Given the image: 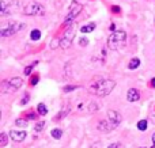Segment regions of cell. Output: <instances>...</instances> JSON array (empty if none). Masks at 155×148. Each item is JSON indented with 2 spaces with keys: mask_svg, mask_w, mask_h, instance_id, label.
Wrapping results in <instances>:
<instances>
[{
  "mask_svg": "<svg viewBox=\"0 0 155 148\" xmlns=\"http://www.w3.org/2000/svg\"><path fill=\"white\" fill-rule=\"evenodd\" d=\"M150 86L153 87V88H155V78H153V79L150 80Z\"/></svg>",
  "mask_w": 155,
  "mask_h": 148,
  "instance_id": "d6a6232c",
  "label": "cell"
},
{
  "mask_svg": "<svg viewBox=\"0 0 155 148\" xmlns=\"http://www.w3.org/2000/svg\"><path fill=\"white\" fill-rule=\"evenodd\" d=\"M75 35H76V29L75 26H71L68 27L67 30H65L64 35L61 37V45H60V48L61 49H68L71 45H72L74 40H75Z\"/></svg>",
  "mask_w": 155,
  "mask_h": 148,
  "instance_id": "8992f818",
  "label": "cell"
},
{
  "mask_svg": "<svg viewBox=\"0 0 155 148\" xmlns=\"http://www.w3.org/2000/svg\"><path fill=\"white\" fill-rule=\"evenodd\" d=\"M8 136L11 137V140L16 141V143H21V141H23L25 139H26L27 133L25 132V130H15V129H12V130H10Z\"/></svg>",
  "mask_w": 155,
  "mask_h": 148,
  "instance_id": "30bf717a",
  "label": "cell"
},
{
  "mask_svg": "<svg viewBox=\"0 0 155 148\" xmlns=\"http://www.w3.org/2000/svg\"><path fill=\"white\" fill-rule=\"evenodd\" d=\"M150 148H155V144H153V146H151Z\"/></svg>",
  "mask_w": 155,
  "mask_h": 148,
  "instance_id": "d590c367",
  "label": "cell"
},
{
  "mask_svg": "<svg viewBox=\"0 0 155 148\" xmlns=\"http://www.w3.org/2000/svg\"><path fill=\"white\" fill-rule=\"evenodd\" d=\"M139 65H140V60L137 59V57H134V59L129 61L128 68L129 69H136V68H139Z\"/></svg>",
  "mask_w": 155,
  "mask_h": 148,
  "instance_id": "e0dca14e",
  "label": "cell"
},
{
  "mask_svg": "<svg viewBox=\"0 0 155 148\" xmlns=\"http://www.w3.org/2000/svg\"><path fill=\"white\" fill-rule=\"evenodd\" d=\"M27 121L29 120H26L25 117H22V118H18L15 121V125L16 127H22V128H25V127H27Z\"/></svg>",
  "mask_w": 155,
  "mask_h": 148,
  "instance_id": "484cf974",
  "label": "cell"
},
{
  "mask_svg": "<svg viewBox=\"0 0 155 148\" xmlns=\"http://www.w3.org/2000/svg\"><path fill=\"white\" fill-rule=\"evenodd\" d=\"M68 113H70V106H67V108H63L61 110L57 113V116L54 117V121H61L63 118H65V117L68 116Z\"/></svg>",
  "mask_w": 155,
  "mask_h": 148,
  "instance_id": "4fadbf2b",
  "label": "cell"
},
{
  "mask_svg": "<svg viewBox=\"0 0 155 148\" xmlns=\"http://www.w3.org/2000/svg\"><path fill=\"white\" fill-rule=\"evenodd\" d=\"M151 140H153V144H155V133L153 135V137H151Z\"/></svg>",
  "mask_w": 155,
  "mask_h": 148,
  "instance_id": "e575fe53",
  "label": "cell"
},
{
  "mask_svg": "<svg viewBox=\"0 0 155 148\" xmlns=\"http://www.w3.org/2000/svg\"><path fill=\"white\" fill-rule=\"evenodd\" d=\"M107 120L112 122L114 128H117L118 125L121 124V121H123L121 114L118 113V111H116V110H109V111H107Z\"/></svg>",
  "mask_w": 155,
  "mask_h": 148,
  "instance_id": "ba28073f",
  "label": "cell"
},
{
  "mask_svg": "<svg viewBox=\"0 0 155 148\" xmlns=\"http://www.w3.org/2000/svg\"><path fill=\"white\" fill-rule=\"evenodd\" d=\"M107 148H121V144L120 143H113V144H110Z\"/></svg>",
  "mask_w": 155,
  "mask_h": 148,
  "instance_id": "1f68e13d",
  "label": "cell"
},
{
  "mask_svg": "<svg viewBox=\"0 0 155 148\" xmlns=\"http://www.w3.org/2000/svg\"><path fill=\"white\" fill-rule=\"evenodd\" d=\"M140 99V91L137 88H129L127 92V101L128 102H137Z\"/></svg>",
  "mask_w": 155,
  "mask_h": 148,
  "instance_id": "8fae6325",
  "label": "cell"
},
{
  "mask_svg": "<svg viewBox=\"0 0 155 148\" xmlns=\"http://www.w3.org/2000/svg\"><path fill=\"white\" fill-rule=\"evenodd\" d=\"M79 45L80 46H87L88 45V40H87V38H84V37H82L79 40Z\"/></svg>",
  "mask_w": 155,
  "mask_h": 148,
  "instance_id": "f546056e",
  "label": "cell"
},
{
  "mask_svg": "<svg viewBox=\"0 0 155 148\" xmlns=\"http://www.w3.org/2000/svg\"><path fill=\"white\" fill-rule=\"evenodd\" d=\"M7 143H8V136H7V133H0V148H4L5 146H7Z\"/></svg>",
  "mask_w": 155,
  "mask_h": 148,
  "instance_id": "ffe728a7",
  "label": "cell"
},
{
  "mask_svg": "<svg viewBox=\"0 0 155 148\" xmlns=\"http://www.w3.org/2000/svg\"><path fill=\"white\" fill-rule=\"evenodd\" d=\"M112 12L113 14H120L121 12V8L118 5H112Z\"/></svg>",
  "mask_w": 155,
  "mask_h": 148,
  "instance_id": "4dcf8cb0",
  "label": "cell"
},
{
  "mask_svg": "<svg viewBox=\"0 0 155 148\" xmlns=\"http://www.w3.org/2000/svg\"><path fill=\"white\" fill-rule=\"evenodd\" d=\"M30 38H31V41H38L41 38V31L38 29H33L30 31Z\"/></svg>",
  "mask_w": 155,
  "mask_h": 148,
  "instance_id": "d6986e66",
  "label": "cell"
},
{
  "mask_svg": "<svg viewBox=\"0 0 155 148\" xmlns=\"http://www.w3.org/2000/svg\"><path fill=\"white\" fill-rule=\"evenodd\" d=\"M140 148H146V147H140Z\"/></svg>",
  "mask_w": 155,
  "mask_h": 148,
  "instance_id": "8d00e7d4",
  "label": "cell"
},
{
  "mask_svg": "<svg viewBox=\"0 0 155 148\" xmlns=\"http://www.w3.org/2000/svg\"><path fill=\"white\" fill-rule=\"evenodd\" d=\"M61 45V38H53V40H52V42H51V49L52 50H54V49L56 48H59V46Z\"/></svg>",
  "mask_w": 155,
  "mask_h": 148,
  "instance_id": "603a6c76",
  "label": "cell"
},
{
  "mask_svg": "<svg viewBox=\"0 0 155 148\" xmlns=\"http://www.w3.org/2000/svg\"><path fill=\"white\" fill-rule=\"evenodd\" d=\"M154 24H155V22H154Z\"/></svg>",
  "mask_w": 155,
  "mask_h": 148,
  "instance_id": "74e56055",
  "label": "cell"
},
{
  "mask_svg": "<svg viewBox=\"0 0 155 148\" xmlns=\"http://www.w3.org/2000/svg\"><path fill=\"white\" fill-rule=\"evenodd\" d=\"M22 84H23V79L22 78H18V76L16 78H11L8 80L3 82L2 86H0V91L3 94H14L15 91H18L21 88Z\"/></svg>",
  "mask_w": 155,
  "mask_h": 148,
  "instance_id": "277c9868",
  "label": "cell"
},
{
  "mask_svg": "<svg viewBox=\"0 0 155 148\" xmlns=\"http://www.w3.org/2000/svg\"><path fill=\"white\" fill-rule=\"evenodd\" d=\"M26 26L22 22H16V21H8L5 23L2 24V29H0V35L2 37H11V35L16 34L18 31L23 30V27Z\"/></svg>",
  "mask_w": 155,
  "mask_h": 148,
  "instance_id": "3957f363",
  "label": "cell"
},
{
  "mask_svg": "<svg viewBox=\"0 0 155 148\" xmlns=\"http://www.w3.org/2000/svg\"><path fill=\"white\" fill-rule=\"evenodd\" d=\"M23 14L27 16L34 15H44V7L37 2H30L26 7L23 8Z\"/></svg>",
  "mask_w": 155,
  "mask_h": 148,
  "instance_id": "52a82bcc",
  "label": "cell"
},
{
  "mask_svg": "<svg viewBox=\"0 0 155 148\" xmlns=\"http://www.w3.org/2000/svg\"><path fill=\"white\" fill-rule=\"evenodd\" d=\"M37 64H38V61H35L34 64H31V65H27V67L25 68V71H23V72H25V75H26V76H30V75H31L33 69H34V67H35V65H37Z\"/></svg>",
  "mask_w": 155,
  "mask_h": 148,
  "instance_id": "d4e9b609",
  "label": "cell"
},
{
  "mask_svg": "<svg viewBox=\"0 0 155 148\" xmlns=\"http://www.w3.org/2000/svg\"><path fill=\"white\" fill-rule=\"evenodd\" d=\"M79 86H75V84H70V86H65L64 88H63V91L65 92V94H68V92H71V91H74V90H76Z\"/></svg>",
  "mask_w": 155,
  "mask_h": 148,
  "instance_id": "83f0119b",
  "label": "cell"
},
{
  "mask_svg": "<svg viewBox=\"0 0 155 148\" xmlns=\"http://www.w3.org/2000/svg\"><path fill=\"white\" fill-rule=\"evenodd\" d=\"M51 135H52V137L53 139H56V140H60L61 139V136H63V130L61 129H52V132H51Z\"/></svg>",
  "mask_w": 155,
  "mask_h": 148,
  "instance_id": "44dd1931",
  "label": "cell"
},
{
  "mask_svg": "<svg viewBox=\"0 0 155 148\" xmlns=\"http://www.w3.org/2000/svg\"><path fill=\"white\" fill-rule=\"evenodd\" d=\"M25 118L26 120H33V121H37L38 117H40V114H38V111H33V110H29L27 113H25Z\"/></svg>",
  "mask_w": 155,
  "mask_h": 148,
  "instance_id": "5bb4252c",
  "label": "cell"
},
{
  "mask_svg": "<svg viewBox=\"0 0 155 148\" xmlns=\"http://www.w3.org/2000/svg\"><path fill=\"white\" fill-rule=\"evenodd\" d=\"M19 5V2L18 0H12V2L10 3V4L5 7V10H4V12H2V15L4 16V15H8V14H14L16 11V7Z\"/></svg>",
  "mask_w": 155,
  "mask_h": 148,
  "instance_id": "7c38bea8",
  "label": "cell"
},
{
  "mask_svg": "<svg viewBox=\"0 0 155 148\" xmlns=\"http://www.w3.org/2000/svg\"><path fill=\"white\" fill-rule=\"evenodd\" d=\"M97 129L99 132H104V133H107V132H112L113 129H116L113 127V124L109 121V120H101V121L97 124Z\"/></svg>",
  "mask_w": 155,
  "mask_h": 148,
  "instance_id": "9c48e42d",
  "label": "cell"
},
{
  "mask_svg": "<svg viewBox=\"0 0 155 148\" xmlns=\"http://www.w3.org/2000/svg\"><path fill=\"white\" fill-rule=\"evenodd\" d=\"M29 99H30V95L27 94V92H25L23 98H22V99H21V105H27V102H29Z\"/></svg>",
  "mask_w": 155,
  "mask_h": 148,
  "instance_id": "f1b7e54d",
  "label": "cell"
},
{
  "mask_svg": "<svg viewBox=\"0 0 155 148\" xmlns=\"http://www.w3.org/2000/svg\"><path fill=\"white\" fill-rule=\"evenodd\" d=\"M82 10H83V5L80 4V3H78V2L71 3L68 14H67V16H65V21H64V23H63V27H65V30H67L68 27L72 26L75 19H76V16L82 12Z\"/></svg>",
  "mask_w": 155,
  "mask_h": 148,
  "instance_id": "5b68a950",
  "label": "cell"
},
{
  "mask_svg": "<svg viewBox=\"0 0 155 148\" xmlns=\"http://www.w3.org/2000/svg\"><path fill=\"white\" fill-rule=\"evenodd\" d=\"M127 43V33L124 30H117L112 33L107 38V46L110 50H118Z\"/></svg>",
  "mask_w": 155,
  "mask_h": 148,
  "instance_id": "7a4b0ae2",
  "label": "cell"
},
{
  "mask_svg": "<svg viewBox=\"0 0 155 148\" xmlns=\"http://www.w3.org/2000/svg\"><path fill=\"white\" fill-rule=\"evenodd\" d=\"M44 128H45V121H40L35 124L34 127V130L35 132H41V130H44Z\"/></svg>",
  "mask_w": 155,
  "mask_h": 148,
  "instance_id": "4316f807",
  "label": "cell"
},
{
  "mask_svg": "<svg viewBox=\"0 0 155 148\" xmlns=\"http://www.w3.org/2000/svg\"><path fill=\"white\" fill-rule=\"evenodd\" d=\"M97 110H99V105L95 102H91L90 105H87V111L88 113H95Z\"/></svg>",
  "mask_w": 155,
  "mask_h": 148,
  "instance_id": "7402d4cb",
  "label": "cell"
},
{
  "mask_svg": "<svg viewBox=\"0 0 155 148\" xmlns=\"http://www.w3.org/2000/svg\"><path fill=\"white\" fill-rule=\"evenodd\" d=\"M38 80H40V75H38V73H34V75H31V76H30V86H31V87L37 86Z\"/></svg>",
  "mask_w": 155,
  "mask_h": 148,
  "instance_id": "cb8c5ba5",
  "label": "cell"
},
{
  "mask_svg": "<svg viewBox=\"0 0 155 148\" xmlns=\"http://www.w3.org/2000/svg\"><path fill=\"white\" fill-rule=\"evenodd\" d=\"M116 82L112 79H98L97 82H93L88 87L90 92H93L97 97H106L114 90Z\"/></svg>",
  "mask_w": 155,
  "mask_h": 148,
  "instance_id": "6da1fadb",
  "label": "cell"
},
{
  "mask_svg": "<svg viewBox=\"0 0 155 148\" xmlns=\"http://www.w3.org/2000/svg\"><path fill=\"white\" fill-rule=\"evenodd\" d=\"M109 30H110V31H112V33L117 31V30H116V26H114V24H113V23H112V24H110V29H109Z\"/></svg>",
  "mask_w": 155,
  "mask_h": 148,
  "instance_id": "836d02e7",
  "label": "cell"
},
{
  "mask_svg": "<svg viewBox=\"0 0 155 148\" xmlns=\"http://www.w3.org/2000/svg\"><path fill=\"white\" fill-rule=\"evenodd\" d=\"M137 129L139 130H142V132H146L147 130V128H148V122H147V120H140L139 122H137Z\"/></svg>",
  "mask_w": 155,
  "mask_h": 148,
  "instance_id": "ac0fdd59",
  "label": "cell"
},
{
  "mask_svg": "<svg viewBox=\"0 0 155 148\" xmlns=\"http://www.w3.org/2000/svg\"><path fill=\"white\" fill-rule=\"evenodd\" d=\"M37 111L40 116H46L48 114V108H46L45 103H38L37 105Z\"/></svg>",
  "mask_w": 155,
  "mask_h": 148,
  "instance_id": "2e32d148",
  "label": "cell"
},
{
  "mask_svg": "<svg viewBox=\"0 0 155 148\" xmlns=\"http://www.w3.org/2000/svg\"><path fill=\"white\" fill-rule=\"evenodd\" d=\"M94 29H95V23H87V24H83V26L80 27V31L82 33H91V31H94Z\"/></svg>",
  "mask_w": 155,
  "mask_h": 148,
  "instance_id": "9a60e30c",
  "label": "cell"
}]
</instances>
